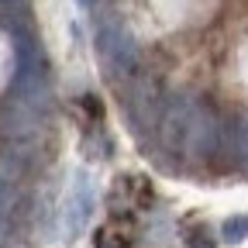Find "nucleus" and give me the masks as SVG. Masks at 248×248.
<instances>
[{"mask_svg":"<svg viewBox=\"0 0 248 248\" xmlns=\"http://www.w3.org/2000/svg\"><path fill=\"white\" fill-rule=\"evenodd\" d=\"M97 48L104 59L107 79L114 86H124V79L138 69V45L131 31L124 28V21L107 7H97Z\"/></svg>","mask_w":248,"mask_h":248,"instance_id":"f257e3e1","label":"nucleus"},{"mask_svg":"<svg viewBox=\"0 0 248 248\" xmlns=\"http://www.w3.org/2000/svg\"><path fill=\"white\" fill-rule=\"evenodd\" d=\"M117 93L124 97V110H128V124L138 138H148L155 128H159V117H162V90L155 79L141 76L138 69L124 79V86H117Z\"/></svg>","mask_w":248,"mask_h":248,"instance_id":"f03ea898","label":"nucleus"},{"mask_svg":"<svg viewBox=\"0 0 248 248\" xmlns=\"http://www.w3.org/2000/svg\"><path fill=\"white\" fill-rule=\"evenodd\" d=\"M221 121L210 107L200 100L190 110V124H186V138H183V159H214L217 145H221Z\"/></svg>","mask_w":248,"mask_h":248,"instance_id":"7ed1b4c3","label":"nucleus"},{"mask_svg":"<svg viewBox=\"0 0 248 248\" xmlns=\"http://www.w3.org/2000/svg\"><path fill=\"white\" fill-rule=\"evenodd\" d=\"M93 203H97L93 183H90L86 172H79L73 179V193L66 197V210H62V238H66V241H76L86 231L90 217H93Z\"/></svg>","mask_w":248,"mask_h":248,"instance_id":"20e7f679","label":"nucleus"},{"mask_svg":"<svg viewBox=\"0 0 248 248\" xmlns=\"http://www.w3.org/2000/svg\"><path fill=\"white\" fill-rule=\"evenodd\" d=\"M228 145H231V152H234V159H238V162H248V117L234 124L231 138L221 131V145H217V152H221V148H228Z\"/></svg>","mask_w":248,"mask_h":248,"instance_id":"39448f33","label":"nucleus"},{"mask_svg":"<svg viewBox=\"0 0 248 248\" xmlns=\"http://www.w3.org/2000/svg\"><path fill=\"white\" fill-rule=\"evenodd\" d=\"M248 238V217H231V221L224 224V241L228 245H238Z\"/></svg>","mask_w":248,"mask_h":248,"instance_id":"423d86ee","label":"nucleus"}]
</instances>
